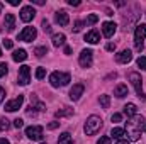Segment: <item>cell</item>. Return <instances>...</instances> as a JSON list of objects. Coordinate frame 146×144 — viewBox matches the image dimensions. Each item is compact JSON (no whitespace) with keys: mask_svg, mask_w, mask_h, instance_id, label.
Wrapping results in <instances>:
<instances>
[{"mask_svg":"<svg viewBox=\"0 0 146 144\" xmlns=\"http://www.w3.org/2000/svg\"><path fill=\"white\" fill-rule=\"evenodd\" d=\"M143 126H145V117L143 115H138V114L126 122L124 131H126V136L129 137V141H138L141 137Z\"/></svg>","mask_w":146,"mask_h":144,"instance_id":"cell-1","label":"cell"},{"mask_svg":"<svg viewBox=\"0 0 146 144\" xmlns=\"http://www.w3.org/2000/svg\"><path fill=\"white\" fill-rule=\"evenodd\" d=\"M102 119L100 117H97V115H90L88 119H87V122H85V127H83V131H85V134L87 136H94V134H97L100 129H102Z\"/></svg>","mask_w":146,"mask_h":144,"instance_id":"cell-2","label":"cell"},{"mask_svg":"<svg viewBox=\"0 0 146 144\" xmlns=\"http://www.w3.org/2000/svg\"><path fill=\"white\" fill-rule=\"evenodd\" d=\"M70 75L68 73H60V71H53L49 75V83L53 87H65L70 83Z\"/></svg>","mask_w":146,"mask_h":144,"instance_id":"cell-3","label":"cell"},{"mask_svg":"<svg viewBox=\"0 0 146 144\" xmlns=\"http://www.w3.org/2000/svg\"><path fill=\"white\" fill-rule=\"evenodd\" d=\"M146 37V24H139L136 26V31H134V44H136V51H143V39Z\"/></svg>","mask_w":146,"mask_h":144,"instance_id":"cell-4","label":"cell"},{"mask_svg":"<svg viewBox=\"0 0 146 144\" xmlns=\"http://www.w3.org/2000/svg\"><path fill=\"white\" fill-rule=\"evenodd\" d=\"M129 81H131V85L134 87L138 97L146 100V95H145V92H143V80H141V76H139L138 73H129Z\"/></svg>","mask_w":146,"mask_h":144,"instance_id":"cell-5","label":"cell"},{"mask_svg":"<svg viewBox=\"0 0 146 144\" xmlns=\"http://www.w3.org/2000/svg\"><path fill=\"white\" fill-rule=\"evenodd\" d=\"M26 136L31 139V141H42L44 137V132H42V127L41 126H31L26 129Z\"/></svg>","mask_w":146,"mask_h":144,"instance_id":"cell-6","label":"cell"},{"mask_svg":"<svg viewBox=\"0 0 146 144\" xmlns=\"http://www.w3.org/2000/svg\"><path fill=\"white\" fill-rule=\"evenodd\" d=\"M92 59H94V53H92V49H83V51L80 53L78 61H80V65H82L83 68H90V66H92Z\"/></svg>","mask_w":146,"mask_h":144,"instance_id":"cell-7","label":"cell"},{"mask_svg":"<svg viewBox=\"0 0 146 144\" xmlns=\"http://www.w3.org/2000/svg\"><path fill=\"white\" fill-rule=\"evenodd\" d=\"M17 80H19V83H21V85H27V83L31 81V68H29L27 65H24V66H21V68H19Z\"/></svg>","mask_w":146,"mask_h":144,"instance_id":"cell-8","label":"cell"},{"mask_svg":"<svg viewBox=\"0 0 146 144\" xmlns=\"http://www.w3.org/2000/svg\"><path fill=\"white\" fill-rule=\"evenodd\" d=\"M37 36L36 29L34 27H24V31L19 34V41H24V42H31V41H34Z\"/></svg>","mask_w":146,"mask_h":144,"instance_id":"cell-9","label":"cell"},{"mask_svg":"<svg viewBox=\"0 0 146 144\" xmlns=\"http://www.w3.org/2000/svg\"><path fill=\"white\" fill-rule=\"evenodd\" d=\"M22 104H24V95H19L14 100H10V102L5 104V110L7 112H15V110H19V108L22 107Z\"/></svg>","mask_w":146,"mask_h":144,"instance_id":"cell-10","label":"cell"},{"mask_svg":"<svg viewBox=\"0 0 146 144\" xmlns=\"http://www.w3.org/2000/svg\"><path fill=\"white\" fill-rule=\"evenodd\" d=\"M34 15H36V10H34L31 5L22 7V10H21V19H22L24 22H31V20L34 19Z\"/></svg>","mask_w":146,"mask_h":144,"instance_id":"cell-11","label":"cell"},{"mask_svg":"<svg viewBox=\"0 0 146 144\" xmlns=\"http://www.w3.org/2000/svg\"><path fill=\"white\" fill-rule=\"evenodd\" d=\"M131 59H133V53H131L129 49H124V51H121V53L115 56V61H117V63H122V65H124V63H129Z\"/></svg>","mask_w":146,"mask_h":144,"instance_id":"cell-12","label":"cell"},{"mask_svg":"<svg viewBox=\"0 0 146 144\" xmlns=\"http://www.w3.org/2000/svg\"><path fill=\"white\" fill-rule=\"evenodd\" d=\"M83 90H85V87H83L82 83H76V85H73V88L70 90V98H72V100H78V98L82 97Z\"/></svg>","mask_w":146,"mask_h":144,"instance_id":"cell-13","label":"cell"},{"mask_svg":"<svg viewBox=\"0 0 146 144\" xmlns=\"http://www.w3.org/2000/svg\"><path fill=\"white\" fill-rule=\"evenodd\" d=\"M115 29H117V26L114 22H104L102 24V32H104L106 37H112L114 32H115Z\"/></svg>","mask_w":146,"mask_h":144,"instance_id":"cell-14","label":"cell"},{"mask_svg":"<svg viewBox=\"0 0 146 144\" xmlns=\"http://www.w3.org/2000/svg\"><path fill=\"white\" fill-rule=\"evenodd\" d=\"M56 22H58L60 26H68L70 17H68L66 10H58V12H56Z\"/></svg>","mask_w":146,"mask_h":144,"instance_id":"cell-15","label":"cell"},{"mask_svg":"<svg viewBox=\"0 0 146 144\" xmlns=\"http://www.w3.org/2000/svg\"><path fill=\"white\" fill-rule=\"evenodd\" d=\"M85 41H87V42H90V44H97V42L100 41V34H99V31H97V29L90 31V32L85 36Z\"/></svg>","mask_w":146,"mask_h":144,"instance_id":"cell-16","label":"cell"},{"mask_svg":"<svg viewBox=\"0 0 146 144\" xmlns=\"http://www.w3.org/2000/svg\"><path fill=\"white\" fill-rule=\"evenodd\" d=\"M114 95H115L117 98H124V97L127 95V87H126V85H122V83H121V85H117V87L114 88Z\"/></svg>","mask_w":146,"mask_h":144,"instance_id":"cell-17","label":"cell"},{"mask_svg":"<svg viewBox=\"0 0 146 144\" xmlns=\"http://www.w3.org/2000/svg\"><path fill=\"white\" fill-rule=\"evenodd\" d=\"M5 27L9 31H14V27H15V17H14V14H5Z\"/></svg>","mask_w":146,"mask_h":144,"instance_id":"cell-18","label":"cell"},{"mask_svg":"<svg viewBox=\"0 0 146 144\" xmlns=\"http://www.w3.org/2000/svg\"><path fill=\"white\" fill-rule=\"evenodd\" d=\"M26 58H27V53H26L24 49H17V51H14V54H12V59L17 61V63H19V61H24Z\"/></svg>","mask_w":146,"mask_h":144,"instance_id":"cell-19","label":"cell"},{"mask_svg":"<svg viewBox=\"0 0 146 144\" xmlns=\"http://www.w3.org/2000/svg\"><path fill=\"white\" fill-rule=\"evenodd\" d=\"M65 41H66V37L65 34H53V46H56V48H60V46H63L65 44Z\"/></svg>","mask_w":146,"mask_h":144,"instance_id":"cell-20","label":"cell"},{"mask_svg":"<svg viewBox=\"0 0 146 144\" xmlns=\"http://www.w3.org/2000/svg\"><path fill=\"white\" fill-rule=\"evenodd\" d=\"M110 136H112L114 139H117V141H119V139H122V137L126 136V131H124L122 127H114V129H112V132H110Z\"/></svg>","mask_w":146,"mask_h":144,"instance_id":"cell-21","label":"cell"},{"mask_svg":"<svg viewBox=\"0 0 146 144\" xmlns=\"http://www.w3.org/2000/svg\"><path fill=\"white\" fill-rule=\"evenodd\" d=\"M136 112H138V107H136L134 104H127V105H124V114H126L127 117H134Z\"/></svg>","mask_w":146,"mask_h":144,"instance_id":"cell-22","label":"cell"},{"mask_svg":"<svg viewBox=\"0 0 146 144\" xmlns=\"http://www.w3.org/2000/svg\"><path fill=\"white\" fill-rule=\"evenodd\" d=\"M58 144H73V139L70 136V132H63L58 139Z\"/></svg>","mask_w":146,"mask_h":144,"instance_id":"cell-23","label":"cell"},{"mask_svg":"<svg viewBox=\"0 0 146 144\" xmlns=\"http://www.w3.org/2000/svg\"><path fill=\"white\" fill-rule=\"evenodd\" d=\"M99 102H100V105H102L104 108H109V105H110V98H109V95H100Z\"/></svg>","mask_w":146,"mask_h":144,"instance_id":"cell-24","label":"cell"},{"mask_svg":"<svg viewBox=\"0 0 146 144\" xmlns=\"http://www.w3.org/2000/svg\"><path fill=\"white\" fill-rule=\"evenodd\" d=\"M34 54H36L37 58H42L44 54H48V48H46V46H41V48H36V49H34Z\"/></svg>","mask_w":146,"mask_h":144,"instance_id":"cell-25","label":"cell"},{"mask_svg":"<svg viewBox=\"0 0 146 144\" xmlns=\"http://www.w3.org/2000/svg\"><path fill=\"white\" fill-rule=\"evenodd\" d=\"M9 127H10V122H9L5 117H2V119H0V131H7Z\"/></svg>","mask_w":146,"mask_h":144,"instance_id":"cell-26","label":"cell"},{"mask_svg":"<svg viewBox=\"0 0 146 144\" xmlns=\"http://www.w3.org/2000/svg\"><path fill=\"white\" fill-rule=\"evenodd\" d=\"M73 114V110L72 108H65V110H58V112H56V117H65V115H72Z\"/></svg>","mask_w":146,"mask_h":144,"instance_id":"cell-27","label":"cell"},{"mask_svg":"<svg viewBox=\"0 0 146 144\" xmlns=\"http://www.w3.org/2000/svg\"><path fill=\"white\" fill-rule=\"evenodd\" d=\"M44 76H46V70H44L42 66H39V68L36 70V78L37 80H42Z\"/></svg>","mask_w":146,"mask_h":144,"instance_id":"cell-28","label":"cell"},{"mask_svg":"<svg viewBox=\"0 0 146 144\" xmlns=\"http://www.w3.org/2000/svg\"><path fill=\"white\" fill-rule=\"evenodd\" d=\"M138 66H139L141 70H146V56H141V58H138Z\"/></svg>","mask_w":146,"mask_h":144,"instance_id":"cell-29","label":"cell"},{"mask_svg":"<svg viewBox=\"0 0 146 144\" xmlns=\"http://www.w3.org/2000/svg\"><path fill=\"white\" fill-rule=\"evenodd\" d=\"M82 26H83V22H82V20H76V22H75V27H72V31L73 32H80V31H82Z\"/></svg>","mask_w":146,"mask_h":144,"instance_id":"cell-30","label":"cell"},{"mask_svg":"<svg viewBox=\"0 0 146 144\" xmlns=\"http://www.w3.org/2000/svg\"><path fill=\"white\" fill-rule=\"evenodd\" d=\"M97 20H99V17H97L95 14H90V15L87 17V22H88V24H95Z\"/></svg>","mask_w":146,"mask_h":144,"instance_id":"cell-31","label":"cell"},{"mask_svg":"<svg viewBox=\"0 0 146 144\" xmlns=\"http://www.w3.org/2000/svg\"><path fill=\"white\" fill-rule=\"evenodd\" d=\"M97 144H110V137L109 136H102L100 139H99V143Z\"/></svg>","mask_w":146,"mask_h":144,"instance_id":"cell-32","label":"cell"},{"mask_svg":"<svg viewBox=\"0 0 146 144\" xmlns=\"http://www.w3.org/2000/svg\"><path fill=\"white\" fill-rule=\"evenodd\" d=\"M42 29H44V32H51V26L48 20H42Z\"/></svg>","mask_w":146,"mask_h":144,"instance_id":"cell-33","label":"cell"},{"mask_svg":"<svg viewBox=\"0 0 146 144\" xmlns=\"http://www.w3.org/2000/svg\"><path fill=\"white\" fill-rule=\"evenodd\" d=\"M22 126H24V120H22V119H15V120H14V127H17V129H21Z\"/></svg>","mask_w":146,"mask_h":144,"instance_id":"cell-34","label":"cell"},{"mask_svg":"<svg viewBox=\"0 0 146 144\" xmlns=\"http://www.w3.org/2000/svg\"><path fill=\"white\" fill-rule=\"evenodd\" d=\"M7 68H9V66H7L5 63H0V76H3V75L7 73Z\"/></svg>","mask_w":146,"mask_h":144,"instance_id":"cell-35","label":"cell"},{"mask_svg":"<svg viewBox=\"0 0 146 144\" xmlns=\"http://www.w3.org/2000/svg\"><path fill=\"white\" fill-rule=\"evenodd\" d=\"M122 120V115L121 114H114L112 115V122H121Z\"/></svg>","mask_w":146,"mask_h":144,"instance_id":"cell-36","label":"cell"},{"mask_svg":"<svg viewBox=\"0 0 146 144\" xmlns=\"http://www.w3.org/2000/svg\"><path fill=\"white\" fill-rule=\"evenodd\" d=\"M58 126H60V122H56V120H53V122H49V124H48V129H51V131H53V129H56Z\"/></svg>","mask_w":146,"mask_h":144,"instance_id":"cell-37","label":"cell"},{"mask_svg":"<svg viewBox=\"0 0 146 144\" xmlns=\"http://www.w3.org/2000/svg\"><path fill=\"white\" fill-rule=\"evenodd\" d=\"M3 46H5L7 49H10V48H12V41H10V39H5V41H3Z\"/></svg>","mask_w":146,"mask_h":144,"instance_id":"cell-38","label":"cell"},{"mask_svg":"<svg viewBox=\"0 0 146 144\" xmlns=\"http://www.w3.org/2000/svg\"><path fill=\"white\" fill-rule=\"evenodd\" d=\"M106 49H107V51H114V49H115V44H114V42H109V44L106 46Z\"/></svg>","mask_w":146,"mask_h":144,"instance_id":"cell-39","label":"cell"},{"mask_svg":"<svg viewBox=\"0 0 146 144\" xmlns=\"http://www.w3.org/2000/svg\"><path fill=\"white\" fill-rule=\"evenodd\" d=\"M3 98H5V90H3V88L0 87V104L3 102Z\"/></svg>","mask_w":146,"mask_h":144,"instance_id":"cell-40","label":"cell"},{"mask_svg":"<svg viewBox=\"0 0 146 144\" xmlns=\"http://www.w3.org/2000/svg\"><path fill=\"white\" fill-rule=\"evenodd\" d=\"M68 3L73 5V7H78V5H80V0H68Z\"/></svg>","mask_w":146,"mask_h":144,"instance_id":"cell-41","label":"cell"},{"mask_svg":"<svg viewBox=\"0 0 146 144\" xmlns=\"http://www.w3.org/2000/svg\"><path fill=\"white\" fill-rule=\"evenodd\" d=\"M9 3H10V5H14V7H15V5H19V3H21V0H10V2H9Z\"/></svg>","mask_w":146,"mask_h":144,"instance_id":"cell-42","label":"cell"},{"mask_svg":"<svg viewBox=\"0 0 146 144\" xmlns=\"http://www.w3.org/2000/svg\"><path fill=\"white\" fill-rule=\"evenodd\" d=\"M36 5H44V0H33Z\"/></svg>","mask_w":146,"mask_h":144,"instance_id":"cell-43","label":"cell"},{"mask_svg":"<svg viewBox=\"0 0 146 144\" xmlns=\"http://www.w3.org/2000/svg\"><path fill=\"white\" fill-rule=\"evenodd\" d=\"M70 53H72V49H70V48L66 46V48H65V54H70Z\"/></svg>","mask_w":146,"mask_h":144,"instance_id":"cell-44","label":"cell"},{"mask_svg":"<svg viewBox=\"0 0 146 144\" xmlns=\"http://www.w3.org/2000/svg\"><path fill=\"white\" fill-rule=\"evenodd\" d=\"M0 144H10L7 139H0Z\"/></svg>","mask_w":146,"mask_h":144,"instance_id":"cell-45","label":"cell"},{"mask_svg":"<svg viewBox=\"0 0 146 144\" xmlns=\"http://www.w3.org/2000/svg\"><path fill=\"white\" fill-rule=\"evenodd\" d=\"M117 144H129V143H127V141H122V139H119V141H117Z\"/></svg>","mask_w":146,"mask_h":144,"instance_id":"cell-46","label":"cell"},{"mask_svg":"<svg viewBox=\"0 0 146 144\" xmlns=\"http://www.w3.org/2000/svg\"><path fill=\"white\" fill-rule=\"evenodd\" d=\"M2 7H3V5H2V3H0V12H2Z\"/></svg>","mask_w":146,"mask_h":144,"instance_id":"cell-47","label":"cell"},{"mask_svg":"<svg viewBox=\"0 0 146 144\" xmlns=\"http://www.w3.org/2000/svg\"><path fill=\"white\" fill-rule=\"evenodd\" d=\"M0 56H2V49H0Z\"/></svg>","mask_w":146,"mask_h":144,"instance_id":"cell-48","label":"cell"},{"mask_svg":"<svg viewBox=\"0 0 146 144\" xmlns=\"http://www.w3.org/2000/svg\"><path fill=\"white\" fill-rule=\"evenodd\" d=\"M145 131H146V127H145Z\"/></svg>","mask_w":146,"mask_h":144,"instance_id":"cell-49","label":"cell"}]
</instances>
